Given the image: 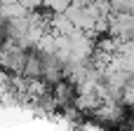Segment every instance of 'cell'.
Returning <instances> with one entry per match:
<instances>
[{
  "instance_id": "cell-1",
  "label": "cell",
  "mask_w": 134,
  "mask_h": 131,
  "mask_svg": "<svg viewBox=\"0 0 134 131\" xmlns=\"http://www.w3.org/2000/svg\"><path fill=\"white\" fill-rule=\"evenodd\" d=\"M111 12H127L134 14V0H108Z\"/></svg>"
}]
</instances>
